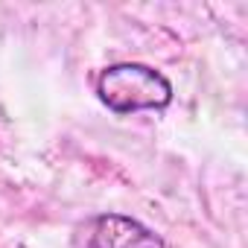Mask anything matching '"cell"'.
I'll return each instance as SVG.
<instances>
[{
    "label": "cell",
    "mask_w": 248,
    "mask_h": 248,
    "mask_svg": "<svg viewBox=\"0 0 248 248\" xmlns=\"http://www.w3.org/2000/svg\"><path fill=\"white\" fill-rule=\"evenodd\" d=\"M96 93L114 114L167 108L172 102L170 79L138 62H123V64L105 67L96 79Z\"/></svg>",
    "instance_id": "6da1fadb"
},
{
    "label": "cell",
    "mask_w": 248,
    "mask_h": 248,
    "mask_svg": "<svg viewBox=\"0 0 248 248\" xmlns=\"http://www.w3.org/2000/svg\"><path fill=\"white\" fill-rule=\"evenodd\" d=\"M76 248H167L143 222L123 213H99L76 228Z\"/></svg>",
    "instance_id": "7a4b0ae2"
}]
</instances>
